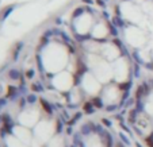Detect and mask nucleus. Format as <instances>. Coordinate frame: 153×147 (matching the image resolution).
<instances>
[{"label": "nucleus", "mask_w": 153, "mask_h": 147, "mask_svg": "<svg viewBox=\"0 0 153 147\" xmlns=\"http://www.w3.org/2000/svg\"><path fill=\"white\" fill-rule=\"evenodd\" d=\"M5 143H7V147H29L27 144L21 142L16 136H7L5 138Z\"/></svg>", "instance_id": "nucleus-7"}, {"label": "nucleus", "mask_w": 153, "mask_h": 147, "mask_svg": "<svg viewBox=\"0 0 153 147\" xmlns=\"http://www.w3.org/2000/svg\"><path fill=\"white\" fill-rule=\"evenodd\" d=\"M53 84H54V86H56L57 89H60V91H66V89H69L72 85L71 74H68V73H61V74H58V76L53 80Z\"/></svg>", "instance_id": "nucleus-3"}, {"label": "nucleus", "mask_w": 153, "mask_h": 147, "mask_svg": "<svg viewBox=\"0 0 153 147\" xmlns=\"http://www.w3.org/2000/svg\"><path fill=\"white\" fill-rule=\"evenodd\" d=\"M14 136H16L21 142H23L25 144H27V146H31V143H33V138H31L30 131H29L25 126L15 127V128H14Z\"/></svg>", "instance_id": "nucleus-5"}, {"label": "nucleus", "mask_w": 153, "mask_h": 147, "mask_svg": "<svg viewBox=\"0 0 153 147\" xmlns=\"http://www.w3.org/2000/svg\"><path fill=\"white\" fill-rule=\"evenodd\" d=\"M47 147H64V139L62 136H54L49 140Z\"/></svg>", "instance_id": "nucleus-8"}, {"label": "nucleus", "mask_w": 153, "mask_h": 147, "mask_svg": "<svg viewBox=\"0 0 153 147\" xmlns=\"http://www.w3.org/2000/svg\"><path fill=\"white\" fill-rule=\"evenodd\" d=\"M84 146L86 147H103V144H102V142H100V139H99L98 135L91 134V135H88V136L86 138Z\"/></svg>", "instance_id": "nucleus-6"}, {"label": "nucleus", "mask_w": 153, "mask_h": 147, "mask_svg": "<svg viewBox=\"0 0 153 147\" xmlns=\"http://www.w3.org/2000/svg\"><path fill=\"white\" fill-rule=\"evenodd\" d=\"M38 117H39L38 111H35V109H27V111H23L21 113L19 122L22 123V126H25V127H33L37 124Z\"/></svg>", "instance_id": "nucleus-2"}, {"label": "nucleus", "mask_w": 153, "mask_h": 147, "mask_svg": "<svg viewBox=\"0 0 153 147\" xmlns=\"http://www.w3.org/2000/svg\"><path fill=\"white\" fill-rule=\"evenodd\" d=\"M54 134V124L51 122L42 120L35 126V138L38 143L49 142Z\"/></svg>", "instance_id": "nucleus-1"}, {"label": "nucleus", "mask_w": 153, "mask_h": 147, "mask_svg": "<svg viewBox=\"0 0 153 147\" xmlns=\"http://www.w3.org/2000/svg\"><path fill=\"white\" fill-rule=\"evenodd\" d=\"M115 99H117V92L114 91V89H107V92L104 93V101L107 103H114L115 101Z\"/></svg>", "instance_id": "nucleus-9"}, {"label": "nucleus", "mask_w": 153, "mask_h": 147, "mask_svg": "<svg viewBox=\"0 0 153 147\" xmlns=\"http://www.w3.org/2000/svg\"><path fill=\"white\" fill-rule=\"evenodd\" d=\"M83 88L90 93V95H95L99 92V82L96 81L95 77H92L91 74H86L83 78Z\"/></svg>", "instance_id": "nucleus-4"}]
</instances>
